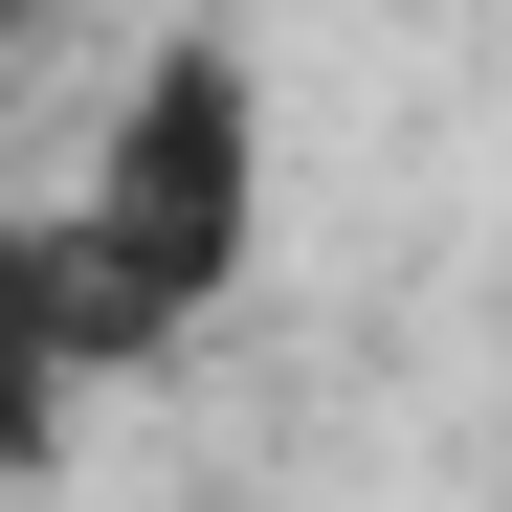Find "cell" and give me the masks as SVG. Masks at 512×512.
<instances>
[{
	"label": "cell",
	"mask_w": 512,
	"mask_h": 512,
	"mask_svg": "<svg viewBox=\"0 0 512 512\" xmlns=\"http://www.w3.org/2000/svg\"><path fill=\"white\" fill-rule=\"evenodd\" d=\"M67 245H90V312H112V379H156L179 334L268 268V67H245L223 23L201 45H134L90 156H67Z\"/></svg>",
	"instance_id": "cell-1"
},
{
	"label": "cell",
	"mask_w": 512,
	"mask_h": 512,
	"mask_svg": "<svg viewBox=\"0 0 512 512\" xmlns=\"http://www.w3.org/2000/svg\"><path fill=\"white\" fill-rule=\"evenodd\" d=\"M112 401V312H90V245L67 201H0V490L67 468V423Z\"/></svg>",
	"instance_id": "cell-2"
}]
</instances>
